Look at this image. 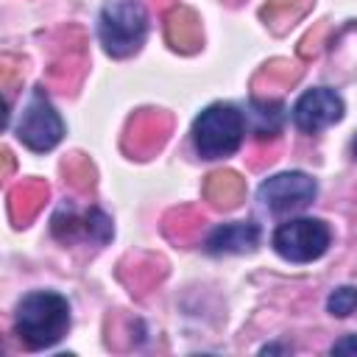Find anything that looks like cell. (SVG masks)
<instances>
[{"label": "cell", "instance_id": "3", "mask_svg": "<svg viewBox=\"0 0 357 357\" xmlns=\"http://www.w3.org/2000/svg\"><path fill=\"white\" fill-rule=\"evenodd\" d=\"M145 31H148L145 8L134 0L109 3L100 14V22H98L100 42H103L106 53L114 59H123V56H131L134 50H139Z\"/></svg>", "mask_w": 357, "mask_h": 357}, {"label": "cell", "instance_id": "1", "mask_svg": "<svg viewBox=\"0 0 357 357\" xmlns=\"http://www.w3.org/2000/svg\"><path fill=\"white\" fill-rule=\"evenodd\" d=\"M70 326V304L53 290L28 293L17 304L14 329L28 349H47L64 337Z\"/></svg>", "mask_w": 357, "mask_h": 357}, {"label": "cell", "instance_id": "16", "mask_svg": "<svg viewBox=\"0 0 357 357\" xmlns=\"http://www.w3.org/2000/svg\"><path fill=\"white\" fill-rule=\"evenodd\" d=\"M332 354H357V335H346L332 346Z\"/></svg>", "mask_w": 357, "mask_h": 357}, {"label": "cell", "instance_id": "9", "mask_svg": "<svg viewBox=\"0 0 357 357\" xmlns=\"http://www.w3.org/2000/svg\"><path fill=\"white\" fill-rule=\"evenodd\" d=\"M167 128H170V120H167L162 112L139 114V117L131 120V126H128L126 151H131V153H151V151H156V148L165 142Z\"/></svg>", "mask_w": 357, "mask_h": 357}, {"label": "cell", "instance_id": "10", "mask_svg": "<svg viewBox=\"0 0 357 357\" xmlns=\"http://www.w3.org/2000/svg\"><path fill=\"white\" fill-rule=\"evenodd\" d=\"M45 198H47V184H42V181H22V184H17L11 190V195H8L11 220L17 226H25L39 212V206L45 204Z\"/></svg>", "mask_w": 357, "mask_h": 357}, {"label": "cell", "instance_id": "17", "mask_svg": "<svg viewBox=\"0 0 357 357\" xmlns=\"http://www.w3.org/2000/svg\"><path fill=\"white\" fill-rule=\"evenodd\" d=\"M354 156H357V137H354Z\"/></svg>", "mask_w": 357, "mask_h": 357}, {"label": "cell", "instance_id": "13", "mask_svg": "<svg viewBox=\"0 0 357 357\" xmlns=\"http://www.w3.org/2000/svg\"><path fill=\"white\" fill-rule=\"evenodd\" d=\"M248 117L254 120L257 139H265V137H273L279 131V126H282V106L276 100H254Z\"/></svg>", "mask_w": 357, "mask_h": 357}, {"label": "cell", "instance_id": "15", "mask_svg": "<svg viewBox=\"0 0 357 357\" xmlns=\"http://www.w3.org/2000/svg\"><path fill=\"white\" fill-rule=\"evenodd\" d=\"M64 170L70 173V181L75 184V187H81V190H86V187H92V165L86 162V159H73L70 165H64Z\"/></svg>", "mask_w": 357, "mask_h": 357}, {"label": "cell", "instance_id": "7", "mask_svg": "<svg viewBox=\"0 0 357 357\" xmlns=\"http://www.w3.org/2000/svg\"><path fill=\"white\" fill-rule=\"evenodd\" d=\"M340 117H343V100L337 92L326 89V86L307 89L293 106V123L304 134H318V131L335 126Z\"/></svg>", "mask_w": 357, "mask_h": 357}, {"label": "cell", "instance_id": "11", "mask_svg": "<svg viewBox=\"0 0 357 357\" xmlns=\"http://www.w3.org/2000/svg\"><path fill=\"white\" fill-rule=\"evenodd\" d=\"M167 39L176 50H195L201 45V25L190 8H173L167 14Z\"/></svg>", "mask_w": 357, "mask_h": 357}, {"label": "cell", "instance_id": "2", "mask_svg": "<svg viewBox=\"0 0 357 357\" xmlns=\"http://www.w3.org/2000/svg\"><path fill=\"white\" fill-rule=\"evenodd\" d=\"M245 137V117L229 103H212L192 123V142L198 156L223 159L231 156Z\"/></svg>", "mask_w": 357, "mask_h": 357}, {"label": "cell", "instance_id": "14", "mask_svg": "<svg viewBox=\"0 0 357 357\" xmlns=\"http://www.w3.org/2000/svg\"><path fill=\"white\" fill-rule=\"evenodd\" d=\"M326 310H329L332 315H337V318L351 315V312L357 310V287H349V284L335 287V290L329 293V298H326Z\"/></svg>", "mask_w": 357, "mask_h": 357}, {"label": "cell", "instance_id": "12", "mask_svg": "<svg viewBox=\"0 0 357 357\" xmlns=\"http://www.w3.org/2000/svg\"><path fill=\"white\" fill-rule=\"evenodd\" d=\"M206 198L220 206V209H231L240 204L243 198V181L237 173L231 170H220V173H212L209 181H206Z\"/></svg>", "mask_w": 357, "mask_h": 357}, {"label": "cell", "instance_id": "8", "mask_svg": "<svg viewBox=\"0 0 357 357\" xmlns=\"http://www.w3.org/2000/svg\"><path fill=\"white\" fill-rule=\"evenodd\" d=\"M257 243H259V226L254 220H240V223L218 226L204 245L209 254H243V251H254Z\"/></svg>", "mask_w": 357, "mask_h": 357}, {"label": "cell", "instance_id": "4", "mask_svg": "<svg viewBox=\"0 0 357 357\" xmlns=\"http://www.w3.org/2000/svg\"><path fill=\"white\" fill-rule=\"evenodd\" d=\"M329 226L318 218H296L273 231V251L287 262H312L329 248Z\"/></svg>", "mask_w": 357, "mask_h": 357}, {"label": "cell", "instance_id": "5", "mask_svg": "<svg viewBox=\"0 0 357 357\" xmlns=\"http://www.w3.org/2000/svg\"><path fill=\"white\" fill-rule=\"evenodd\" d=\"M64 134V123L56 114V109L50 106V100L45 98L42 89H36L28 100V106L22 109L20 126H17V137L22 145H28L31 151H50L59 145Z\"/></svg>", "mask_w": 357, "mask_h": 357}, {"label": "cell", "instance_id": "6", "mask_svg": "<svg viewBox=\"0 0 357 357\" xmlns=\"http://www.w3.org/2000/svg\"><path fill=\"white\" fill-rule=\"evenodd\" d=\"M318 187L315 181L307 176V173H279V176H271L259 184V201L276 212V215H287V212H296V209H304L307 204H312Z\"/></svg>", "mask_w": 357, "mask_h": 357}]
</instances>
